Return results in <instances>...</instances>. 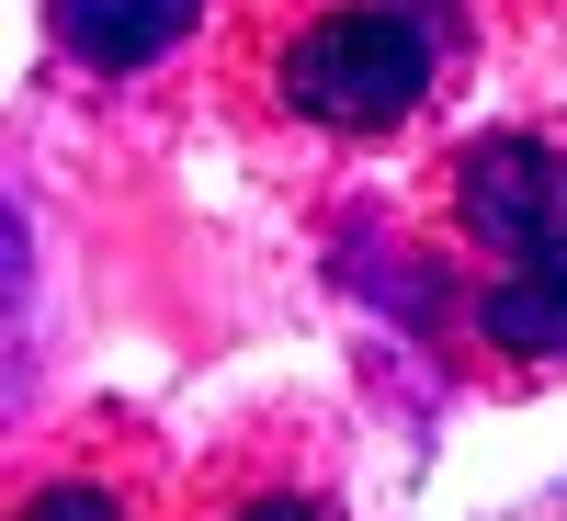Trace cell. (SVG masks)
I'll return each instance as SVG.
<instances>
[{"mask_svg": "<svg viewBox=\"0 0 567 521\" xmlns=\"http://www.w3.org/2000/svg\"><path fill=\"white\" fill-rule=\"evenodd\" d=\"M420 91H432V34L386 0H341V12H318L296 45H284V103L318 114V125H398Z\"/></svg>", "mask_w": 567, "mask_h": 521, "instance_id": "1", "label": "cell"}, {"mask_svg": "<svg viewBox=\"0 0 567 521\" xmlns=\"http://www.w3.org/2000/svg\"><path fill=\"white\" fill-rule=\"evenodd\" d=\"M454 205L488 250H511L523 272L567 261V148H534V136H488V148L454 159Z\"/></svg>", "mask_w": 567, "mask_h": 521, "instance_id": "2", "label": "cell"}, {"mask_svg": "<svg viewBox=\"0 0 567 521\" xmlns=\"http://www.w3.org/2000/svg\"><path fill=\"white\" fill-rule=\"evenodd\" d=\"M194 23H205V0H58V45L80 69H103V80L148 69L159 45H182Z\"/></svg>", "mask_w": 567, "mask_h": 521, "instance_id": "3", "label": "cell"}, {"mask_svg": "<svg viewBox=\"0 0 567 521\" xmlns=\"http://www.w3.org/2000/svg\"><path fill=\"white\" fill-rule=\"evenodd\" d=\"M477 329H488L499 352H567V261H545V272H511V283H488Z\"/></svg>", "mask_w": 567, "mask_h": 521, "instance_id": "4", "label": "cell"}, {"mask_svg": "<svg viewBox=\"0 0 567 521\" xmlns=\"http://www.w3.org/2000/svg\"><path fill=\"white\" fill-rule=\"evenodd\" d=\"M23 521H125V510H114L103 488H45V499H34Z\"/></svg>", "mask_w": 567, "mask_h": 521, "instance_id": "5", "label": "cell"}, {"mask_svg": "<svg viewBox=\"0 0 567 521\" xmlns=\"http://www.w3.org/2000/svg\"><path fill=\"white\" fill-rule=\"evenodd\" d=\"M250 521H318V510H307V499H261Z\"/></svg>", "mask_w": 567, "mask_h": 521, "instance_id": "6", "label": "cell"}]
</instances>
